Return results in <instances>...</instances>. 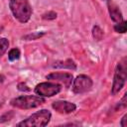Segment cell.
Masks as SVG:
<instances>
[{
    "mask_svg": "<svg viewBox=\"0 0 127 127\" xmlns=\"http://www.w3.org/2000/svg\"><path fill=\"white\" fill-rule=\"evenodd\" d=\"M10 10L16 20L27 23L32 16V7L29 0H9Z\"/></svg>",
    "mask_w": 127,
    "mask_h": 127,
    "instance_id": "obj_1",
    "label": "cell"
},
{
    "mask_svg": "<svg viewBox=\"0 0 127 127\" xmlns=\"http://www.w3.org/2000/svg\"><path fill=\"white\" fill-rule=\"evenodd\" d=\"M52 107L57 112L64 113V114L71 113L76 109V105L74 103L69 102V101H65V100H57V101L53 102Z\"/></svg>",
    "mask_w": 127,
    "mask_h": 127,
    "instance_id": "obj_8",
    "label": "cell"
},
{
    "mask_svg": "<svg viewBox=\"0 0 127 127\" xmlns=\"http://www.w3.org/2000/svg\"><path fill=\"white\" fill-rule=\"evenodd\" d=\"M54 67H67L70 69H75V64L71 60H66L65 62H57L56 64H54Z\"/></svg>",
    "mask_w": 127,
    "mask_h": 127,
    "instance_id": "obj_10",
    "label": "cell"
},
{
    "mask_svg": "<svg viewBox=\"0 0 127 127\" xmlns=\"http://www.w3.org/2000/svg\"><path fill=\"white\" fill-rule=\"evenodd\" d=\"M51 117H52V113L49 110L42 109V110L32 114L31 116H29L25 120L19 122L17 125L18 126H24V127H33V126L44 127V126L49 124Z\"/></svg>",
    "mask_w": 127,
    "mask_h": 127,
    "instance_id": "obj_2",
    "label": "cell"
},
{
    "mask_svg": "<svg viewBox=\"0 0 127 127\" xmlns=\"http://www.w3.org/2000/svg\"><path fill=\"white\" fill-rule=\"evenodd\" d=\"M44 35V33H34V34H30V35H27L24 37V39L26 40H36L40 37H42Z\"/></svg>",
    "mask_w": 127,
    "mask_h": 127,
    "instance_id": "obj_17",
    "label": "cell"
},
{
    "mask_svg": "<svg viewBox=\"0 0 127 127\" xmlns=\"http://www.w3.org/2000/svg\"><path fill=\"white\" fill-rule=\"evenodd\" d=\"M126 70H127V65H126V59L123 58L116 65L115 72H114V77H113V84L111 88V93L112 95L117 94L122 87L124 86L126 82Z\"/></svg>",
    "mask_w": 127,
    "mask_h": 127,
    "instance_id": "obj_4",
    "label": "cell"
},
{
    "mask_svg": "<svg viewBox=\"0 0 127 127\" xmlns=\"http://www.w3.org/2000/svg\"><path fill=\"white\" fill-rule=\"evenodd\" d=\"M45 103V99L39 95H23L15 97L10 101V104L20 109H32L39 107Z\"/></svg>",
    "mask_w": 127,
    "mask_h": 127,
    "instance_id": "obj_3",
    "label": "cell"
},
{
    "mask_svg": "<svg viewBox=\"0 0 127 127\" xmlns=\"http://www.w3.org/2000/svg\"><path fill=\"white\" fill-rule=\"evenodd\" d=\"M108 2V11H109V15H110V18L112 19V21L116 22V23H120L123 21V16H122V13L119 9V7L114 4L111 0L107 1Z\"/></svg>",
    "mask_w": 127,
    "mask_h": 127,
    "instance_id": "obj_9",
    "label": "cell"
},
{
    "mask_svg": "<svg viewBox=\"0 0 127 127\" xmlns=\"http://www.w3.org/2000/svg\"><path fill=\"white\" fill-rule=\"evenodd\" d=\"M47 79L54 81V82H60L62 84H64L66 88L69 87L71 85V82L73 80V76L71 73L68 72H52L50 74H48Z\"/></svg>",
    "mask_w": 127,
    "mask_h": 127,
    "instance_id": "obj_7",
    "label": "cell"
},
{
    "mask_svg": "<svg viewBox=\"0 0 127 127\" xmlns=\"http://www.w3.org/2000/svg\"><path fill=\"white\" fill-rule=\"evenodd\" d=\"M92 36L95 40L97 41H100L103 37V31L100 29V27L98 26H94L93 29H92Z\"/></svg>",
    "mask_w": 127,
    "mask_h": 127,
    "instance_id": "obj_13",
    "label": "cell"
},
{
    "mask_svg": "<svg viewBox=\"0 0 127 127\" xmlns=\"http://www.w3.org/2000/svg\"><path fill=\"white\" fill-rule=\"evenodd\" d=\"M62 90V86L58 82H41L36 85L35 92L42 97H52Z\"/></svg>",
    "mask_w": 127,
    "mask_h": 127,
    "instance_id": "obj_5",
    "label": "cell"
},
{
    "mask_svg": "<svg viewBox=\"0 0 127 127\" xmlns=\"http://www.w3.org/2000/svg\"><path fill=\"white\" fill-rule=\"evenodd\" d=\"M114 30L115 32L117 33H121V34H124L126 32V21H122L120 23H117L115 26H114Z\"/></svg>",
    "mask_w": 127,
    "mask_h": 127,
    "instance_id": "obj_14",
    "label": "cell"
},
{
    "mask_svg": "<svg viewBox=\"0 0 127 127\" xmlns=\"http://www.w3.org/2000/svg\"><path fill=\"white\" fill-rule=\"evenodd\" d=\"M92 84V79L89 76L85 74H79L72 80V91L77 94L84 93L90 90Z\"/></svg>",
    "mask_w": 127,
    "mask_h": 127,
    "instance_id": "obj_6",
    "label": "cell"
},
{
    "mask_svg": "<svg viewBox=\"0 0 127 127\" xmlns=\"http://www.w3.org/2000/svg\"><path fill=\"white\" fill-rule=\"evenodd\" d=\"M56 18H57V13L54 11H50L43 15V19H45V20H54Z\"/></svg>",
    "mask_w": 127,
    "mask_h": 127,
    "instance_id": "obj_16",
    "label": "cell"
},
{
    "mask_svg": "<svg viewBox=\"0 0 127 127\" xmlns=\"http://www.w3.org/2000/svg\"><path fill=\"white\" fill-rule=\"evenodd\" d=\"M20 55H21V54H20L19 49L14 48V49L10 50V52H9V54H8V59H9V61H10V62H14V61L19 60Z\"/></svg>",
    "mask_w": 127,
    "mask_h": 127,
    "instance_id": "obj_11",
    "label": "cell"
},
{
    "mask_svg": "<svg viewBox=\"0 0 127 127\" xmlns=\"http://www.w3.org/2000/svg\"><path fill=\"white\" fill-rule=\"evenodd\" d=\"M104 1H109V0H104Z\"/></svg>",
    "mask_w": 127,
    "mask_h": 127,
    "instance_id": "obj_20",
    "label": "cell"
},
{
    "mask_svg": "<svg viewBox=\"0 0 127 127\" xmlns=\"http://www.w3.org/2000/svg\"><path fill=\"white\" fill-rule=\"evenodd\" d=\"M18 89H19L20 91H30V90H31L30 87L27 85L26 82H20V83L18 84Z\"/></svg>",
    "mask_w": 127,
    "mask_h": 127,
    "instance_id": "obj_18",
    "label": "cell"
},
{
    "mask_svg": "<svg viewBox=\"0 0 127 127\" xmlns=\"http://www.w3.org/2000/svg\"><path fill=\"white\" fill-rule=\"evenodd\" d=\"M126 118H127V115L125 114V115H124V116L122 117V119H121V122H120V125H121L122 127H126V126H127V124L125 123V122H126V120H127Z\"/></svg>",
    "mask_w": 127,
    "mask_h": 127,
    "instance_id": "obj_19",
    "label": "cell"
},
{
    "mask_svg": "<svg viewBox=\"0 0 127 127\" xmlns=\"http://www.w3.org/2000/svg\"><path fill=\"white\" fill-rule=\"evenodd\" d=\"M8 48H9L8 40L5 38H1L0 39V58L5 54V52L8 50Z\"/></svg>",
    "mask_w": 127,
    "mask_h": 127,
    "instance_id": "obj_12",
    "label": "cell"
},
{
    "mask_svg": "<svg viewBox=\"0 0 127 127\" xmlns=\"http://www.w3.org/2000/svg\"><path fill=\"white\" fill-rule=\"evenodd\" d=\"M13 116H14V112L13 111H9V112L3 114L2 116H0V122L2 123V122H5V121H8V120L12 119Z\"/></svg>",
    "mask_w": 127,
    "mask_h": 127,
    "instance_id": "obj_15",
    "label": "cell"
}]
</instances>
